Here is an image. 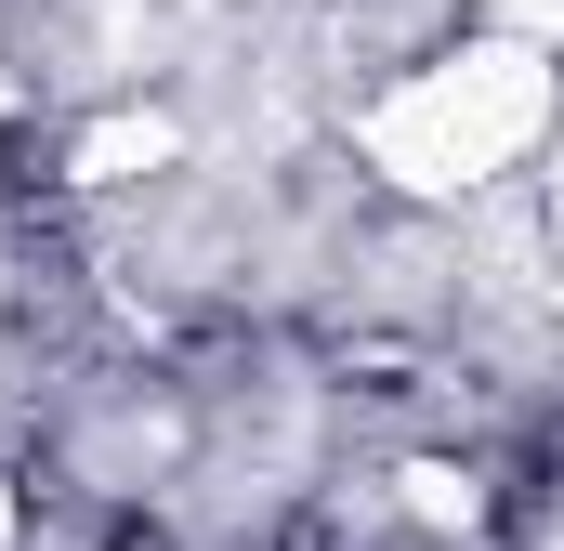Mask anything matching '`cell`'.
Listing matches in <instances>:
<instances>
[{
    "label": "cell",
    "instance_id": "cell-1",
    "mask_svg": "<svg viewBox=\"0 0 564 551\" xmlns=\"http://www.w3.org/2000/svg\"><path fill=\"white\" fill-rule=\"evenodd\" d=\"M552 106H564V66H539V53H512V40L473 26L446 66L368 93V106H355V144L381 158L394 197H473V184H499V171H539Z\"/></svg>",
    "mask_w": 564,
    "mask_h": 551
},
{
    "label": "cell",
    "instance_id": "cell-2",
    "mask_svg": "<svg viewBox=\"0 0 564 551\" xmlns=\"http://www.w3.org/2000/svg\"><path fill=\"white\" fill-rule=\"evenodd\" d=\"M459 40H473V0H328V53H341L355 106L421 79V66H446Z\"/></svg>",
    "mask_w": 564,
    "mask_h": 551
},
{
    "label": "cell",
    "instance_id": "cell-3",
    "mask_svg": "<svg viewBox=\"0 0 564 551\" xmlns=\"http://www.w3.org/2000/svg\"><path fill=\"white\" fill-rule=\"evenodd\" d=\"M473 26L512 40V53H539V66H564V0H473Z\"/></svg>",
    "mask_w": 564,
    "mask_h": 551
},
{
    "label": "cell",
    "instance_id": "cell-4",
    "mask_svg": "<svg viewBox=\"0 0 564 551\" xmlns=\"http://www.w3.org/2000/svg\"><path fill=\"white\" fill-rule=\"evenodd\" d=\"M539 197H552V237H564V106H552V144H539Z\"/></svg>",
    "mask_w": 564,
    "mask_h": 551
},
{
    "label": "cell",
    "instance_id": "cell-5",
    "mask_svg": "<svg viewBox=\"0 0 564 551\" xmlns=\"http://www.w3.org/2000/svg\"><path fill=\"white\" fill-rule=\"evenodd\" d=\"M0 551H26V512H13V486H0Z\"/></svg>",
    "mask_w": 564,
    "mask_h": 551
}]
</instances>
